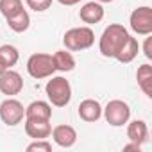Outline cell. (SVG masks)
I'll use <instances>...</instances> for the list:
<instances>
[{
  "instance_id": "obj_22",
  "label": "cell",
  "mask_w": 152,
  "mask_h": 152,
  "mask_svg": "<svg viewBox=\"0 0 152 152\" xmlns=\"http://www.w3.org/2000/svg\"><path fill=\"white\" fill-rule=\"evenodd\" d=\"M25 2L36 13H43V11H47L52 6V0H25Z\"/></svg>"
},
{
  "instance_id": "obj_21",
  "label": "cell",
  "mask_w": 152,
  "mask_h": 152,
  "mask_svg": "<svg viewBox=\"0 0 152 152\" xmlns=\"http://www.w3.org/2000/svg\"><path fill=\"white\" fill-rule=\"evenodd\" d=\"M27 150L29 152H50L52 150V143L47 141V140H34L32 143L27 145Z\"/></svg>"
},
{
  "instance_id": "obj_8",
  "label": "cell",
  "mask_w": 152,
  "mask_h": 152,
  "mask_svg": "<svg viewBox=\"0 0 152 152\" xmlns=\"http://www.w3.org/2000/svg\"><path fill=\"white\" fill-rule=\"evenodd\" d=\"M23 90V79L22 75L11 68H7L2 75H0V91L7 97H15Z\"/></svg>"
},
{
  "instance_id": "obj_4",
  "label": "cell",
  "mask_w": 152,
  "mask_h": 152,
  "mask_svg": "<svg viewBox=\"0 0 152 152\" xmlns=\"http://www.w3.org/2000/svg\"><path fill=\"white\" fill-rule=\"evenodd\" d=\"M27 72L32 79H48L54 75L56 66H54V59L50 54H32L27 59Z\"/></svg>"
},
{
  "instance_id": "obj_24",
  "label": "cell",
  "mask_w": 152,
  "mask_h": 152,
  "mask_svg": "<svg viewBox=\"0 0 152 152\" xmlns=\"http://www.w3.org/2000/svg\"><path fill=\"white\" fill-rule=\"evenodd\" d=\"M129 150H136V152H140V150H141V145H138V143L131 141L129 145H125V147H124V152H129Z\"/></svg>"
},
{
  "instance_id": "obj_5",
  "label": "cell",
  "mask_w": 152,
  "mask_h": 152,
  "mask_svg": "<svg viewBox=\"0 0 152 152\" xmlns=\"http://www.w3.org/2000/svg\"><path fill=\"white\" fill-rule=\"evenodd\" d=\"M102 113H104L106 122L109 125H113V127H122L131 118V107H129V104L124 102V100H120V99L109 100L107 106L102 109Z\"/></svg>"
},
{
  "instance_id": "obj_11",
  "label": "cell",
  "mask_w": 152,
  "mask_h": 152,
  "mask_svg": "<svg viewBox=\"0 0 152 152\" xmlns=\"http://www.w3.org/2000/svg\"><path fill=\"white\" fill-rule=\"evenodd\" d=\"M77 113H79L81 120L93 124V122L100 120V116H102V106H100L95 99H86V100H83V102L79 104Z\"/></svg>"
},
{
  "instance_id": "obj_1",
  "label": "cell",
  "mask_w": 152,
  "mask_h": 152,
  "mask_svg": "<svg viewBox=\"0 0 152 152\" xmlns=\"http://www.w3.org/2000/svg\"><path fill=\"white\" fill-rule=\"evenodd\" d=\"M131 34L127 32V29L120 23H111L104 29L100 41H99V50L104 57H115L116 52L122 48V45L127 41Z\"/></svg>"
},
{
  "instance_id": "obj_17",
  "label": "cell",
  "mask_w": 152,
  "mask_h": 152,
  "mask_svg": "<svg viewBox=\"0 0 152 152\" xmlns=\"http://www.w3.org/2000/svg\"><path fill=\"white\" fill-rule=\"evenodd\" d=\"M6 20H7L9 29L15 31V32H25V31L29 29V25H31V16H29V13H27L25 9L18 11L16 15L9 16V18H6Z\"/></svg>"
},
{
  "instance_id": "obj_7",
  "label": "cell",
  "mask_w": 152,
  "mask_h": 152,
  "mask_svg": "<svg viewBox=\"0 0 152 152\" xmlns=\"http://www.w3.org/2000/svg\"><path fill=\"white\" fill-rule=\"evenodd\" d=\"M129 23H131L132 32H136L140 36L152 34V7H148V6L136 7L129 16Z\"/></svg>"
},
{
  "instance_id": "obj_2",
  "label": "cell",
  "mask_w": 152,
  "mask_h": 152,
  "mask_svg": "<svg viewBox=\"0 0 152 152\" xmlns=\"http://www.w3.org/2000/svg\"><path fill=\"white\" fill-rule=\"evenodd\" d=\"M63 43H64L66 50H70V52H81V50L93 47L95 32L90 27H73L64 32Z\"/></svg>"
},
{
  "instance_id": "obj_18",
  "label": "cell",
  "mask_w": 152,
  "mask_h": 152,
  "mask_svg": "<svg viewBox=\"0 0 152 152\" xmlns=\"http://www.w3.org/2000/svg\"><path fill=\"white\" fill-rule=\"evenodd\" d=\"M52 59H54L56 70H59V72H72L75 68V59H73L72 52H68V50H57L52 56Z\"/></svg>"
},
{
  "instance_id": "obj_9",
  "label": "cell",
  "mask_w": 152,
  "mask_h": 152,
  "mask_svg": "<svg viewBox=\"0 0 152 152\" xmlns=\"http://www.w3.org/2000/svg\"><path fill=\"white\" fill-rule=\"evenodd\" d=\"M25 132L32 140H47L52 132L50 120L41 118H25Z\"/></svg>"
},
{
  "instance_id": "obj_25",
  "label": "cell",
  "mask_w": 152,
  "mask_h": 152,
  "mask_svg": "<svg viewBox=\"0 0 152 152\" xmlns=\"http://www.w3.org/2000/svg\"><path fill=\"white\" fill-rule=\"evenodd\" d=\"M59 4H63V6H77L81 0H57Z\"/></svg>"
},
{
  "instance_id": "obj_26",
  "label": "cell",
  "mask_w": 152,
  "mask_h": 152,
  "mask_svg": "<svg viewBox=\"0 0 152 152\" xmlns=\"http://www.w3.org/2000/svg\"><path fill=\"white\" fill-rule=\"evenodd\" d=\"M6 70H7V68H6V64H4L2 61H0V75H2V73H4Z\"/></svg>"
},
{
  "instance_id": "obj_6",
  "label": "cell",
  "mask_w": 152,
  "mask_h": 152,
  "mask_svg": "<svg viewBox=\"0 0 152 152\" xmlns=\"http://www.w3.org/2000/svg\"><path fill=\"white\" fill-rule=\"evenodd\" d=\"M23 118H25V107H23V104L20 100L9 97L0 104V120H2L6 125L15 127V125L22 124Z\"/></svg>"
},
{
  "instance_id": "obj_12",
  "label": "cell",
  "mask_w": 152,
  "mask_h": 152,
  "mask_svg": "<svg viewBox=\"0 0 152 152\" xmlns=\"http://www.w3.org/2000/svg\"><path fill=\"white\" fill-rule=\"evenodd\" d=\"M79 18L88 23V25H93V23H99L102 18H104V7L100 2H97V0H93V2H88L81 7L79 11Z\"/></svg>"
},
{
  "instance_id": "obj_14",
  "label": "cell",
  "mask_w": 152,
  "mask_h": 152,
  "mask_svg": "<svg viewBox=\"0 0 152 152\" xmlns=\"http://www.w3.org/2000/svg\"><path fill=\"white\" fill-rule=\"evenodd\" d=\"M138 50H140L138 39H136V38H132V36H129V38H127V41L122 45V48L116 52L115 59H116V61H120V63H124V64H127V63H131V61H134V59H136Z\"/></svg>"
},
{
  "instance_id": "obj_23",
  "label": "cell",
  "mask_w": 152,
  "mask_h": 152,
  "mask_svg": "<svg viewBox=\"0 0 152 152\" xmlns=\"http://www.w3.org/2000/svg\"><path fill=\"white\" fill-rule=\"evenodd\" d=\"M143 54L147 59H152V38H150V34L147 36V39L143 43Z\"/></svg>"
},
{
  "instance_id": "obj_15",
  "label": "cell",
  "mask_w": 152,
  "mask_h": 152,
  "mask_svg": "<svg viewBox=\"0 0 152 152\" xmlns=\"http://www.w3.org/2000/svg\"><path fill=\"white\" fill-rule=\"evenodd\" d=\"M127 138L138 145H143L148 140V127L143 120H132L127 127Z\"/></svg>"
},
{
  "instance_id": "obj_19",
  "label": "cell",
  "mask_w": 152,
  "mask_h": 152,
  "mask_svg": "<svg viewBox=\"0 0 152 152\" xmlns=\"http://www.w3.org/2000/svg\"><path fill=\"white\" fill-rule=\"evenodd\" d=\"M18 59H20V52H18L16 47H13V45H2L0 47V61L6 64V68L15 66L18 63Z\"/></svg>"
},
{
  "instance_id": "obj_27",
  "label": "cell",
  "mask_w": 152,
  "mask_h": 152,
  "mask_svg": "<svg viewBox=\"0 0 152 152\" xmlns=\"http://www.w3.org/2000/svg\"><path fill=\"white\" fill-rule=\"evenodd\" d=\"M97 2H100V4H109V2H113V0H97Z\"/></svg>"
},
{
  "instance_id": "obj_10",
  "label": "cell",
  "mask_w": 152,
  "mask_h": 152,
  "mask_svg": "<svg viewBox=\"0 0 152 152\" xmlns=\"http://www.w3.org/2000/svg\"><path fill=\"white\" fill-rule=\"evenodd\" d=\"M52 138L56 141V145L63 147V148H70L75 145L77 141V131H75L72 125H57L52 129Z\"/></svg>"
},
{
  "instance_id": "obj_20",
  "label": "cell",
  "mask_w": 152,
  "mask_h": 152,
  "mask_svg": "<svg viewBox=\"0 0 152 152\" xmlns=\"http://www.w3.org/2000/svg\"><path fill=\"white\" fill-rule=\"evenodd\" d=\"M22 9H23V2H22V0H0V13H2L6 18L16 15Z\"/></svg>"
},
{
  "instance_id": "obj_13",
  "label": "cell",
  "mask_w": 152,
  "mask_h": 152,
  "mask_svg": "<svg viewBox=\"0 0 152 152\" xmlns=\"http://www.w3.org/2000/svg\"><path fill=\"white\" fill-rule=\"evenodd\" d=\"M25 118H41L50 120L52 118V106L45 100H34L25 107Z\"/></svg>"
},
{
  "instance_id": "obj_3",
  "label": "cell",
  "mask_w": 152,
  "mask_h": 152,
  "mask_svg": "<svg viewBox=\"0 0 152 152\" xmlns=\"http://www.w3.org/2000/svg\"><path fill=\"white\" fill-rule=\"evenodd\" d=\"M45 93H47L52 106L64 107V106H68V102L72 99V86L64 77H61V75H57V77L52 75L50 81L45 86Z\"/></svg>"
},
{
  "instance_id": "obj_16",
  "label": "cell",
  "mask_w": 152,
  "mask_h": 152,
  "mask_svg": "<svg viewBox=\"0 0 152 152\" xmlns=\"http://www.w3.org/2000/svg\"><path fill=\"white\" fill-rule=\"evenodd\" d=\"M136 81H138V86L140 90L150 99L152 97V66L148 63L141 64L136 72Z\"/></svg>"
}]
</instances>
